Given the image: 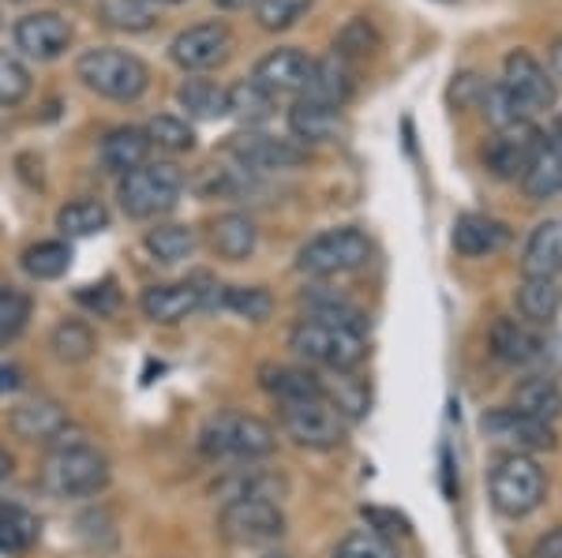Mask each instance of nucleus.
Returning <instances> with one entry per match:
<instances>
[{"label":"nucleus","instance_id":"nucleus-1","mask_svg":"<svg viewBox=\"0 0 562 558\" xmlns=\"http://www.w3.org/2000/svg\"><path fill=\"white\" fill-rule=\"evenodd\" d=\"M109 483V462L98 446L83 439H65L49 449L42 465V488L57 499H87Z\"/></svg>","mask_w":562,"mask_h":558},{"label":"nucleus","instance_id":"nucleus-2","mask_svg":"<svg viewBox=\"0 0 562 558\" xmlns=\"http://www.w3.org/2000/svg\"><path fill=\"white\" fill-rule=\"evenodd\" d=\"M274 428L248 412H217L199 431V454L211 462H259L274 454Z\"/></svg>","mask_w":562,"mask_h":558},{"label":"nucleus","instance_id":"nucleus-3","mask_svg":"<svg viewBox=\"0 0 562 558\" xmlns=\"http://www.w3.org/2000/svg\"><path fill=\"white\" fill-rule=\"evenodd\" d=\"M76 76L87 90L109 98V102H139L150 87V68L135 53L113 49V45H94L76 60Z\"/></svg>","mask_w":562,"mask_h":558},{"label":"nucleus","instance_id":"nucleus-4","mask_svg":"<svg viewBox=\"0 0 562 558\" xmlns=\"http://www.w3.org/2000/svg\"><path fill=\"white\" fill-rule=\"evenodd\" d=\"M180 192H184V173H180L173 161H147V166L121 176L116 200H121V210L128 218L154 221L173 210L180 203Z\"/></svg>","mask_w":562,"mask_h":558},{"label":"nucleus","instance_id":"nucleus-5","mask_svg":"<svg viewBox=\"0 0 562 558\" xmlns=\"http://www.w3.org/2000/svg\"><path fill=\"white\" fill-rule=\"evenodd\" d=\"M289 349L296 356H304L307 364L330 367L338 375H349L352 367L364 364L368 356V338L357 330H341V327H326V322L301 319L289 330Z\"/></svg>","mask_w":562,"mask_h":558},{"label":"nucleus","instance_id":"nucleus-6","mask_svg":"<svg viewBox=\"0 0 562 558\" xmlns=\"http://www.w3.org/2000/svg\"><path fill=\"white\" fill-rule=\"evenodd\" d=\"M371 259V240L360 229H326L296 251V270L307 277H334L360 270Z\"/></svg>","mask_w":562,"mask_h":558},{"label":"nucleus","instance_id":"nucleus-7","mask_svg":"<svg viewBox=\"0 0 562 558\" xmlns=\"http://www.w3.org/2000/svg\"><path fill=\"white\" fill-rule=\"evenodd\" d=\"M492 502L498 514L525 517L543 502V469L529 454H506L492 469Z\"/></svg>","mask_w":562,"mask_h":558},{"label":"nucleus","instance_id":"nucleus-8","mask_svg":"<svg viewBox=\"0 0 562 558\" xmlns=\"http://www.w3.org/2000/svg\"><path fill=\"white\" fill-rule=\"evenodd\" d=\"M217 533L237 547H267L285 536V514L278 502L267 499H237L225 502L217 514Z\"/></svg>","mask_w":562,"mask_h":558},{"label":"nucleus","instance_id":"nucleus-9","mask_svg":"<svg viewBox=\"0 0 562 558\" xmlns=\"http://www.w3.org/2000/svg\"><path fill=\"white\" fill-rule=\"evenodd\" d=\"M281 431L304 449H334L346 443V417L326 398L278 405Z\"/></svg>","mask_w":562,"mask_h":558},{"label":"nucleus","instance_id":"nucleus-10","mask_svg":"<svg viewBox=\"0 0 562 558\" xmlns=\"http://www.w3.org/2000/svg\"><path fill=\"white\" fill-rule=\"evenodd\" d=\"M222 308V285H214L211 277H192V282H169V285H150L139 296V308L150 322H180L188 315L203 308Z\"/></svg>","mask_w":562,"mask_h":558},{"label":"nucleus","instance_id":"nucleus-11","mask_svg":"<svg viewBox=\"0 0 562 558\" xmlns=\"http://www.w3.org/2000/svg\"><path fill=\"white\" fill-rule=\"evenodd\" d=\"M240 169L248 173H281V169H296L307 161V147H301L296 139H278L267 132H237L225 143Z\"/></svg>","mask_w":562,"mask_h":558},{"label":"nucleus","instance_id":"nucleus-12","mask_svg":"<svg viewBox=\"0 0 562 558\" xmlns=\"http://www.w3.org/2000/svg\"><path fill=\"white\" fill-rule=\"evenodd\" d=\"M233 53V31L225 23H195L188 31H180L169 42V60L180 71H211L217 65H225Z\"/></svg>","mask_w":562,"mask_h":558},{"label":"nucleus","instance_id":"nucleus-13","mask_svg":"<svg viewBox=\"0 0 562 558\" xmlns=\"http://www.w3.org/2000/svg\"><path fill=\"white\" fill-rule=\"evenodd\" d=\"M498 83L510 90V94L518 98V102H521L532 116L543 113V110H551V105H555V98H559L551 71L543 68L529 49L506 53V60H503V79H498Z\"/></svg>","mask_w":562,"mask_h":558},{"label":"nucleus","instance_id":"nucleus-14","mask_svg":"<svg viewBox=\"0 0 562 558\" xmlns=\"http://www.w3.org/2000/svg\"><path fill=\"white\" fill-rule=\"evenodd\" d=\"M480 428H484V435L492 439L495 446H506L510 454H532V449L555 446V431H551V424H540V420L525 417L518 409L484 412Z\"/></svg>","mask_w":562,"mask_h":558},{"label":"nucleus","instance_id":"nucleus-15","mask_svg":"<svg viewBox=\"0 0 562 558\" xmlns=\"http://www.w3.org/2000/svg\"><path fill=\"white\" fill-rule=\"evenodd\" d=\"M543 135L532 124H514V128H498L495 139H487L484 147V166L487 173L498 180H521L529 169L532 155H537Z\"/></svg>","mask_w":562,"mask_h":558},{"label":"nucleus","instance_id":"nucleus-16","mask_svg":"<svg viewBox=\"0 0 562 558\" xmlns=\"http://www.w3.org/2000/svg\"><path fill=\"white\" fill-rule=\"evenodd\" d=\"M71 45V23L60 12H31L15 23V49L31 60H57Z\"/></svg>","mask_w":562,"mask_h":558},{"label":"nucleus","instance_id":"nucleus-17","mask_svg":"<svg viewBox=\"0 0 562 558\" xmlns=\"http://www.w3.org/2000/svg\"><path fill=\"white\" fill-rule=\"evenodd\" d=\"M8 428L15 431L26 443H45V446H60L71 431V420L68 412L60 409L57 401L49 398H38V401H23L12 409L8 417Z\"/></svg>","mask_w":562,"mask_h":558},{"label":"nucleus","instance_id":"nucleus-18","mask_svg":"<svg viewBox=\"0 0 562 558\" xmlns=\"http://www.w3.org/2000/svg\"><path fill=\"white\" fill-rule=\"evenodd\" d=\"M307 71H312V60L307 53L293 49V45H281V49H270L267 57L259 60L256 71H251V83L262 87L267 94H301L307 83Z\"/></svg>","mask_w":562,"mask_h":558},{"label":"nucleus","instance_id":"nucleus-19","mask_svg":"<svg viewBox=\"0 0 562 558\" xmlns=\"http://www.w3.org/2000/svg\"><path fill=\"white\" fill-rule=\"evenodd\" d=\"M217 499L225 502H237V499H267V502H281L289 491L285 476L270 472V469H256L251 462H244V469H229L225 476H217L214 488Z\"/></svg>","mask_w":562,"mask_h":558},{"label":"nucleus","instance_id":"nucleus-20","mask_svg":"<svg viewBox=\"0 0 562 558\" xmlns=\"http://www.w3.org/2000/svg\"><path fill=\"white\" fill-rule=\"evenodd\" d=\"M357 90V76H352V65H346L341 57H323L312 60V71H307V83L301 90V98H312V102H323L330 110H346V102Z\"/></svg>","mask_w":562,"mask_h":558},{"label":"nucleus","instance_id":"nucleus-21","mask_svg":"<svg viewBox=\"0 0 562 558\" xmlns=\"http://www.w3.org/2000/svg\"><path fill=\"white\" fill-rule=\"evenodd\" d=\"M506 240H510V229L498 218H487V214H461L454 221V232H450V244L465 259L495 255V251L506 248Z\"/></svg>","mask_w":562,"mask_h":558},{"label":"nucleus","instance_id":"nucleus-22","mask_svg":"<svg viewBox=\"0 0 562 558\" xmlns=\"http://www.w3.org/2000/svg\"><path fill=\"white\" fill-rule=\"evenodd\" d=\"M259 386L278 405L326 398V386H323L319 375L307 372V367H293V364H262L259 367Z\"/></svg>","mask_w":562,"mask_h":558},{"label":"nucleus","instance_id":"nucleus-23","mask_svg":"<svg viewBox=\"0 0 562 558\" xmlns=\"http://www.w3.org/2000/svg\"><path fill=\"white\" fill-rule=\"evenodd\" d=\"M525 277H559L562 274V218H548L532 229L521 255Z\"/></svg>","mask_w":562,"mask_h":558},{"label":"nucleus","instance_id":"nucleus-24","mask_svg":"<svg viewBox=\"0 0 562 558\" xmlns=\"http://www.w3.org/2000/svg\"><path fill=\"white\" fill-rule=\"evenodd\" d=\"M338 128H341V110H330V105L312 102V98H296L293 110H289V135H293L301 147L334 139Z\"/></svg>","mask_w":562,"mask_h":558},{"label":"nucleus","instance_id":"nucleus-25","mask_svg":"<svg viewBox=\"0 0 562 558\" xmlns=\"http://www.w3.org/2000/svg\"><path fill=\"white\" fill-rule=\"evenodd\" d=\"M256 244H259V229H256V221H251L248 214L229 210V214H222V218L211 221L214 255L229 259V263H244V259L256 251Z\"/></svg>","mask_w":562,"mask_h":558},{"label":"nucleus","instance_id":"nucleus-26","mask_svg":"<svg viewBox=\"0 0 562 558\" xmlns=\"http://www.w3.org/2000/svg\"><path fill=\"white\" fill-rule=\"evenodd\" d=\"M98 158H102V166L109 173H132V169L147 166L150 158V139L143 128H113L102 139V147H98Z\"/></svg>","mask_w":562,"mask_h":558},{"label":"nucleus","instance_id":"nucleus-27","mask_svg":"<svg viewBox=\"0 0 562 558\" xmlns=\"http://www.w3.org/2000/svg\"><path fill=\"white\" fill-rule=\"evenodd\" d=\"M540 345L543 341L532 334L529 322H521V319H498L492 327V353L510 367L532 364V360L540 356Z\"/></svg>","mask_w":562,"mask_h":558},{"label":"nucleus","instance_id":"nucleus-28","mask_svg":"<svg viewBox=\"0 0 562 558\" xmlns=\"http://www.w3.org/2000/svg\"><path fill=\"white\" fill-rule=\"evenodd\" d=\"M521 187H525V195L537 200V203L555 200V195L562 192V155L548 143V135L540 139L537 155H532L529 169H525Z\"/></svg>","mask_w":562,"mask_h":558},{"label":"nucleus","instance_id":"nucleus-29","mask_svg":"<svg viewBox=\"0 0 562 558\" xmlns=\"http://www.w3.org/2000/svg\"><path fill=\"white\" fill-rule=\"evenodd\" d=\"M562 308V289L555 285V277H525L518 285V311L521 322L532 327H548Z\"/></svg>","mask_w":562,"mask_h":558},{"label":"nucleus","instance_id":"nucleus-30","mask_svg":"<svg viewBox=\"0 0 562 558\" xmlns=\"http://www.w3.org/2000/svg\"><path fill=\"white\" fill-rule=\"evenodd\" d=\"M177 102L195 121H217V116H229V87H217L211 79H184Z\"/></svg>","mask_w":562,"mask_h":558},{"label":"nucleus","instance_id":"nucleus-31","mask_svg":"<svg viewBox=\"0 0 562 558\" xmlns=\"http://www.w3.org/2000/svg\"><path fill=\"white\" fill-rule=\"evenodd\" d=\"M514 409L525 412V417L540 420V424H551V420L562 417V390L555 379H525L518 390H514Z\"/></svg>","mask_w":562,"mask_h":558},{"label":"nucleus","instance_id":"nucleus-32","mask_svg":"<svg viewBox=\"0 0 562 558\" xmlns=\"http://www.w3.org/2000/svg\"><path fill=\"white\" fill-rule=\"evenodd\" d=\"M143 244L154 255V263H184V259H192L195 251V229H188V225H154L147 229V237H143Z\"/></svg>","mask_w":562,"mask_h":558},{"label":"nucleus","instance_id":"nucleus-33","mask_svg":"<svg viewBox=\"0 0 562 558\" xmlns=\"http://www.w3.org/2000/svg\"><path fill=\"white\" fill-rule=\"evenodd\" d=\"M49 349L65 364H87L98 349V338L83 319H60L49 334Z\"/></svg>","mask_w":562,"mask_h":558},{"label":"nucleus","instance_id":"nucleus-34","mask_svg":"<svg viewBox=\"0 0 562 558\" xmlns=\"http://www.w3.org/2000/svg\"><path fill=\"white\" fill-rule=\"evenodd\" d=\"M304 319L326 322V327H341V330H357V334H364V327H368L364 311L352 308L349 300H341V296H330V293L304 296Z\"/></svg>","mask_w":562,"mask_h":558},{"label":"nucleus","instance_id":"nucleus-35","mask_svg":"<svg viewBox=\"0 0 562 558\" xmlns=\"http://www.w3.org/2000/svg\"><path fill=\"white\" fill-rule=\"evenodd\" d=\"M20 263L34 282H57L71 266V248L65 240H38V244H31L23 251Z\"/></svg>","mask_w":562,"mask_h":558},{"label":"nucleus","instance_id":"nucleus-36","mask_svg":"<svg viewBox=\"0 0 562 558\" xmlns=\"http://www.w3.org/2000/svg\"><path fill=\"white\" fill-rule=\"evenodd\" d=\"M98 15L105 26L124 34H143L158 23V8L150 0H98Z\"/></svg>","mask_w":562,"mask_h":558},{"label":"nucleus","instance_id":"nucleus-37","mask_svg":"<svg viewBox=\"0 0 562 558\" xmlns=\"http://www.w3.org/2000/svg\"><path fill=\"white\" fill-rule=\"evenodd\" d=\"M57 229L65 237H94V232L109 229V210L98 200H76L57 210Z\"/></svg>","mask_w":562,"mask_h":558},{"label":"nucleus","instance_id":"nucleus-38","mask_svg":"<svg viewBox=\"0 0 562 558\" xmlns=\"http://www.w3.org/2000/svg\"><path fill=\"white\" fill-rule=\"evenodd\" d=\"M38 544V517L23 506H0V551L23 555Z\"/></svg>","mask_w":562,"mask_h":558},{"label":"nucleus","instance_id":"nucleus-39","mask_svg":"<svg viewBox=\"0 0 562 558\" xmlns=\"http://www.w3.org/2000/svg\"><path fill=\"white\" fill-rule=\"evenodd\" d=\"M375 49H379V34L364 15H352V20L334 34V57H341L346 65L375 57Z\"/></svg>","mask_w":562,"mask_h":558},{"label":"nucleus","instance_id":"nucleus-40","mask_svg":"<svg viewBox=\"0 0 562 558\" xmlns=\"http://www.w3.org/2000/svg\"><path fill=\"white\" fill-rule=\"evenodd\" d=\"M222 308L248 322H262L274 311V296L262 289V285H222Z\"/></svg>","mask_w":562,"mask_h":558},{"label":"nucleus","instance_id":"nucleus-41","mask_svg":"<svg viewBox=\"0 0 562 558\" xmlns=\"http://www.w3.org/2000/svg\"><path fill=\"white\" fill-rule=\"evenodd\" d=\"M274 105H278V98L274 94H267L262 87H256L251 79H244V83L237 87H229V113L237 116L240 124H262L270 113H274Z\"/></svg>","mask_w":562,"mask_h":558},{"label":"nucleus","instance_id":"nucleus-42","mask_svg":"<svg viewBox=\"0 0 562 558\" xmlns=\"http://www.w3.org/2000/svg\"><path fill=\"white\" fill-rule=\"evenodd\" d=\"M143 132H147L150 147L169 150V155H184V150H192V147H195V132H192V124L180 121V116H173V113L150 116L147 128H143Z\"/></svg>","mask_w":562,"mask_h":558},{"label":"nucleus","instance_id":"nucleus-43","mask_svg":"<svg viewBox=\"0 0 562 558\" xmlns=\"http://www.w3.org/2000/svg\"><path fill=\"white\" fill-rule=\"evenodd\" d=\"M312 4L315 0H256V23L270 34L289 31L312 12Z\"/></svg>","mask_w":562,"mask_h":558},{"label":"nucleus","instance_id":"nucleus-44","mask_svg":"<svg viewBox=\"0 0 562 558\" xmlns=\"http://www.w3.org/2000/svg\"><path fill=\"white\" fill-rule=\"evenodd\" d=\"M484 116L495 124V128H514V124H529L532 121V113L525 110V105L503 83L484 87Z\"/></svg>","mask_w":562,"mask_h":558},{"label":"nucleus","instance_id":"nucleus-45","mask_svg":"<svg viewBox=\"0 0 562 558\" xmlns=\"http://www.w3.org/2000/svg\"><path fill=\"white\" fill-rule=\"evenodd\" d=\"M34 79H31V68L20 60V53H8L0 49V105H20L26 94H31Z\"/></svg>","mask_w":562,"mask_h":558},{"label":"nucleus","instance_id":"nucleus-46","mask_svg":"<svg viewBox=\"0 0 562 558\" xmlns=\"http://www.w3.org/2000/svg\"><path fill=\"white\" fill-rule=\"evenodd\" d=\"M26 322H31V296L23 289H12V285L0 289V349L20 338Z\"/></svg>","mask_w":562,"mask_h":558},{"label":"nucleus","instance_id":"nucleus-47","mask_svg":"<svg viewBox=\"0 0 562 558\" xmlns=\"http://www.w3.org/2000/svg\"><path fill=\"white\" fill-rule=\"evenodd\" d=\"M334 558H397V551L375 528H357V533H349L334 547Z\"/></svg>","mask_w":562,"mask_h":558},{"label":"nucleus","instance_id":"nucleus-48","mask_svg":"<svg viewBox=\"0 0 562 558\" xmlns=\"http://www.w3.org/2000/svg\"><path fill=\"white\" fill-rule=\"evenodd\" d=\"M76 300L83 304L87 311H98V315H113L121 308V289L113 282H102V285H83L76 293Z\"/></svg>","mask_w":562,"mask_h":558},{"label":"nucleus","instance_id":"nucleus-49","mask_svg":"<svg viewBox=\"0 0 562 558\" xmlns=\"http://www.w3.org/2000/svg\"><path fill=\"white\" fill-rule=\"evenodd\" d=\"M23 386V372L15 364H0V394H12Z\"/></svg>","mask_w":562,"mask_h":558},{"label":"nucleus","instance_id":"nucleus-50","mask_svg":"<svg viewBox=\"0 0 562 558\" xmlns=\"http://www.w3.org/2000/svg\"><path fill=\"white\" fill-rule=\"evenodd\" d=\"M532 558H562V533H551L548 539H540V547L532 551Z\"/></svg>","mask_w":562,"mask_h":558},{"label":"nucleus","instance_id":"nucleus-51","mask_svg":"<svg viewBox=\"0 0 562 558\" xmlns=\"http://www.w3.org/2000/svg\"><path fill=\"white\" fill-rule=\"evenodd\" d=\"M548 143L562 155V113L555 116V124H551V135H548Z\"/></svg>","mask_w":562,"mask_h":558},{"label":"nucleus","instance_id":"nucleus-52","mask_svg":"<svg viewBox=\"0 0 562 558\" xmlns=\"http://www.w3.org/2000/svg\"><path fill=\"white\" fill-rule=\"evenodd\" d=\"M217 8H225V12H240V8H248V4H256V0H214Z\"/></svg>","mask_w":562,"mask_h":558},{"label":"nucleus","instance_id":"nucleus-53","mask_svg":"<svg viewBox=\"0 0 562 558\" xmlns=\"http://www.w3.org/2000/svg\"><path fill=\"white\" fill-rule=\"evenodd\" d=\"M8 472H12V454H8V449H0V480H4Z\"/></svg>","mask_w":562,"mask_h":558},{"label":"nucleus","instance_id":"nucleus-54","mask_svg":"<svg viewBox=\"0 0 562 558\" xmlns=\"http://www.w3.org/2000/svg\"><path fill=\"white\" fill-rule=\"evenodd\" d=\"M551 60H555V71L562 76V42L555 45V49H551Z\"/></svg>","mask_w":562,"mask_h":558},{"label":"nucleus","instance_id":"nucleus-55","mask_svg":"<svg viewBox=\"0 0 562 558\" xmlns=\"http://www.w3.org/2000/svg\"><path fill=\"white\" fill-rule=\"evenodd\" d=\"M150 4L154 8H158V4H184V0H150Z\"/></svg>","mask_w":562,"mask_h":558},{"label":"nucleus","instance_id":"nucleus-56","mask_svg":"<svg viewBox=\"0 0 562 558\" xmlns=\"http://www.w3.org/2000/svg\"><path fill=\"white\" fill-rule=\"evenodd\" d=\"M262 558H293V555H262Z\"/></svg>","mask_w":562,"mask_h":558},{"label":"nucleus","instance_id":"nucleus-57","mask_svg":"<svg viewBox=\"0 0 562 558\" xmlns=\"http://www.w3.org/2000/svg\"><path fill=\"white\" fill-rule=\"evenodd\" d=\"M442 4H450V0H442Z\"/></svg>","mask_w":562,"mask_h":558}]
</instances>
